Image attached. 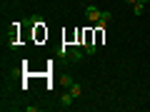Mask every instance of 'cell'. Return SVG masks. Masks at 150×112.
Wrapping results in <instances>:
<instances>
[{"label": "cell", "mask_w": 150, "mask_h": 112, "mask_svg": "<svg viewBox=\"0 0 150 112\" xmlns=\"http://www.w3.org/2000/svg\"><path fill=\"white\" fill-rule=\"evenodd\" d=\"M100 13H103V10H98L95 5H88V10H85V15H88V20H90L93 25H95V22L100 20Z\"/></svg>", "instance_id": "obj_1"}, {"label": "cell", "mask_w": 150, "mask_h": 112, "mask_svg": "<svg viewBox=\"0 0 150 112\" xmlns=\"http://www.w3.org/2000/svg\"><path fill=\"white\" fill-rule=\"evenodd\" d=\"M110 20H112V13H108V10H103V13H100V20H98L95 25H100V27H105V25H108V22H110Z\"/></svg>", "instance_id": "obj_2"}, {"label": "cell", "mask_w": 150, "mask_h": 112, "mask_svg": "<svg viewBox=\"0 0 150 112\" xmlns=\"http://www.w3.org/2000/svg\"><path fill=\"white\" fill-rule=\"evenodd\" d=\"M73 92H63V97H60V102H63V107H73Z\"/></svg>", "instance_id": "obj_3"}, {"label": "cell", "mask_w": 150, "mask_h": 112, "mask_svg": "<svg viewBox=\"0 0 150 112\" xmlns=\"http://www.w3.org/2000/svg\"><path fill=\"white\" fill-rule=\"evenodd\" d=\"M70 92H73V97H80V95H83V85L73 82V85H70Z\"/></svg>", "instance_id": "obj_4"}, {"label": "cell", "mask_w": 150, "mask_h": 112, "mask_svg": "<svg viewBox=\"0 0 150 112\" xmlns=\"http://www.w3.org/2000/svg\"><path fill=\"white\" fill-rule=\"evenodd\" d=\"M133 13H135V15H143V3H135V5H133Z\"/></svg>", "instance_id": "obj_5"}, {"label": "cell", "mask_w": 150, "mask_h": 112, "mask_svg": "<svg viewBox=\"0 0 150 112\" xmlns=\"http://www.w3.org/2000/svg\"><path fill=\"white\" fill-rule=\"evenodd\" d=\"M73 82H75V80H73V77H70V75H65V77H63V85H65V87H70V85H73Z\"/></svg>", "instance_id": "obj_6"}, {"label": "cell", "mask_w": 150, "mask_h": 112, "mask_svg": "<svg viewBox=\"0 0 150 112\" xmlns=\"http://www.w3.org/2000/svg\"><path fill=\"white\" fill-rule=\"evenodd\" d=\"M125 3H130V5H135V3H138V0H125Z\"/></svg>", "instance_id": "obj_7"}, {"label": "cell", "mask_w": 150, "mask_h": 112, "mask_svg": "<svg viewBox=\"0 0 150 112\" xmlns=\"http://www.w3.org/2000/svg\"><path fill=\"white\" fill-rule=\"evenodd\" d=\"M138 3H143V5H145V3H150V0H138Z\"/></svg>", "instance_id": "obj_8"}, {"label": "cell", "mask_w": 150, "mask_h": 112, "mask_svg": "<svg viewBox=\"0 0 150 112\" xmlns=\"http://www.w3.org/2000/svg\"><path fill=\"white\" fill-rule=\"evenodd\" d=\"M85 3H88V0H85Z\"/></svg>", "instance_id": "obj_9"}]
</instances>
